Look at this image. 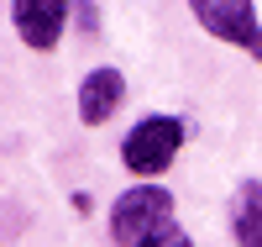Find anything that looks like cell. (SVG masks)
I'll return each instance as SVG.
<instances>
[{"label":"cell","mask_w":262,"mask_h":247,"mask_svg":"<svg viewBox=\"0 0 262 247\" xmlns=\"http://www.w3.org/2000/svg\"><path fill=\"white\" fill-rule=\"evenodd\" d=\"M147 247H194V242H189V237H184L179 226H173V232H163L158 242H147Z\"/></svg>","instance_id":"obj_7"},{"label":"cell","mask_w":262,"mask_h":247,"mask_svg":"<svg viewBox=\"0 0 262 247\" xmlns=\"http://www.w3.org/2000/svg\"><path fill=\"white\" fill-rule=\"evenodd\" d=\"M231 226H236V242H242V247H262V184H257V179H247V184L236 189Z\"/></svg>","instance_id":"obj_6"},{"label":"cell","mask_w":262,"mask_h":247,"mask_svg":"<svg viewBox=\"0 0 262 247\" xmlns=\"http://www.w3.org/2000/svg\"><path fill=\"white\" fill-rule=\"evenodd\" d=\"M111 232H116L121 247L158 242L163 232H173V195L163 184H152V179L131 184L126 195H116V205H111Z\"/></svg>","instance_id":"obj_1"},{"label":"cell","mask_w":262,"mask_h":247,"mask_svg":"<svg viewBox=\"0 0 262 247\" xmlns=\"http://www.w3.org/2000/svg\"><path fill=\"white\" fill-rule=\"evenodd\" d=\"M189 11L200 16V27L215 42H231V48H242L247 58L262 63V21L252 0H189Z\"/></svg>","instance_id":"obj_3"},{"label":"cell","mask_w":262,"mask_h":247,"mask_svg":"<svg viewBox=\"0 0 262 247\" xmlns=\"http://www.w3.org/2000/svg\"><path fill=\"white\" fill-rule=\"evenodd\" d=\"M121 100H126L121 69H90L84 84H79V121H84V126H105V121L121 110Z\"/></svg>","instance_id":"obj_5"},{"label":"cell","mask_w":262,"mask_h":247,"mask_svg":"<svg viewBox=\"0 0 262 247\" xmlns=\"http://www.w3.org/2000/svg\"><path fill=\"white\" fill-rule=\"evenodd\" d=\"M189 137V126L179 116H142L137 126L126 131V142H121V163L126 174H137V179H158L168 174V163L179 158V147Z\"/></svg>","instance_id":"obj_2"},{"label":"cell","mask_w":262,"mask_h":247,"mask_svg":"<svg viewBox=\"0 0 262 247\" xmlns=\"http://www.w3.org/2000/svg\"><path fill=\"white\" fill-rule=\"evenodd\" d=\"M69 6L74 0H11V21H16L21 42L32 53H53L63 27H69Z\"/></svg>","instance_id":"obj_4"}]
</instances>
